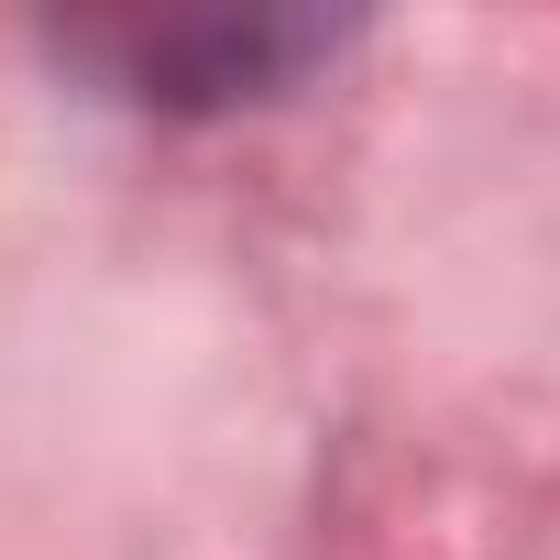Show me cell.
<instances>
[{"label": "cell", "mask_w": 560, "mask_h": 560, "mask_svg": "<svg viewBox=\"0 0 560 560\" xmlns=\"http://www.w3.org/2000/svg\"><path fill=\"white\" fill-rule=\"evenodd\" d=\"M143 110H253L287 100L308 67L352 45V12H287V0H187V12H100L56 34Z\"/></svg>", "instance_id": "obj_1"}]
</instances>
